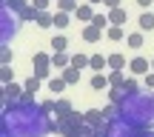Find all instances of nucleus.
<instances>
[{"label": "nucleus", "mask_w": 154, "mask_h": 137, "mask_svg": "<svg viewBox=\"0 0 154 137\" xmlns=\"http://www.w3.org/2000/svg\"><path fill=\"white\" fill-rule=\"evenodd\" d=\"M49 134H51V120L40 103H34L32 97L3 103L0 137H49Z\"/></svg>", "instance_id": "f257e3e1"}, {"label": "nucleus", "mask_w": 154, "mask_h": 137, "mask_svg": "<svg viewBox=\"0 0 154 137\" xmlns=\"http://www.w3.org/2000/svg\"><path fill=\"white\" fill-rule=\"evenodd\" d=\"M117 117L128 126L140 129V132L151 129L154 126V92L146 89V92H134L128 97H123L117 103Z\"/></svg>", "instance_id": "f03ea898"}, {"label": "nucleus", "mask_w": 154, "mask_h": 137, "mask_svg": "<svg viewBox=\"0 0 154 137\" xmlns=\"http://www.w3.org/2000/svg\"><path fill=\"white\" fill-rule=\"evenodd\" d=\"M20 23H23L20 11L9 9V6H0V43L3 46H9L14 40V34L20 32Z\"/></svg>", "instance_id": "7ed1b4c3"}, {"label": "nucleus", "mask_w": 154, "mask_h": 137, "mask_svg": "<svg viewBox=\"0 0 154 137\" xmlns=\"http://www.w3.org/2000/svg\"><path fill=\"white\" fill-rule=\"evenodd\" d=\"M137 134H140V129L123 123L120 117H117V120H109L103 126V137H137Z\"/></svg>", "instance_id": "20e7f679"}, {"label": "nucleus", "mask_w": 154, "mask_h": 137, "mask_svg": "<svg viewBox=\"0 0 154 137\" xmlns=\"http://www.w3.org/2000/svg\"><path fill=\"white\" fill-rule=\"evenodd\" d=\"M32 69H34V77L46 80V77H49V71L54 69V66H51V54H46V51H34V57H32Z\"/></svg>", "instance_id": "39448f33"}, {"label": "nucleus", "mask_w": 154, "mask_h": 137, "mask_svg": "<svg viewBox=\"0 0 154 137\" xmlns=\"http://www.w3.org/2000/svg\"><path fill=\"white\" fill-rule=\"evenodd\" d=\"M128 71H131L134 77H140V74H149L151 71V60H146V57H131V60H128Z\"/></svg>", "instance_id": "423d86ee"}, {"label": "nucleus", "mask_w": 154, "mask_h": 137, "mask_svg": "<svg viewBox=\"0 0 154 137\" xmlns=\"http://www.w3.org/2000/svg\"><path fill=\"white\" fill-rule=\"evenodd\" d=\"M80 37L86 40V43H100V40H103V29L94 26V23H86L83 32H80Z\"/></svg>", "instance_id": "0eeeda50"}, {"label": "nucleus", "mask_w": 154, "mask_h": 137, "mask_svg": "<svg viewBox=\"0 0 154 137\" xmlns=\"http://www.w3.org/2000/svg\"><path fill=\"white\" fill-rule=\"evenodd\" d=\"M23 94H26V89L17 86V83H6L3 86V103H14V100H20Z\"/></svg>", "instance_id": "6e6552de"}, {"label": "nucleus", "mask_w": 154, "mask_h": 137, "mask_svg": "<svg viewBox=\"0 0 154 137\" xmlns=\"http://www.w3.org/2000/svg\"><path fill=\"white\" fill-rule=\"evenodd\" d=\"M83 117H86V123H88V126H94V129L106 126V114H103V109H88Z\"/></svg>", "instance_id": "1a4fd4ad"}, {"label": "nucleus", "mask_w": 154, "mask_h": 137, "mask_svg": "<svg viewBox=\"0 0 154 137\" xmlns=\"http://www.w3.org/2000/svg\"><path fill=\"white\" fill-rule=\"evenodd\" d=\"M126 20H128V11L123 6L120 9H109V23L111 26H126Z\"/></svg>", "instance_id": "9d476101"}, {"label": "nucleus", "mask_w": 154, "mask_h": 137, "mask_svg": "<svg viewBox=\"0 0 154 137\" xmlns=\"http://www.w3.org/2000/svg\"><path fill=\"white\" fill-rule=\"evenodd\" d=\"M91 89H94V92L111 89V83H109V74H103V71H94V74H91Z\"/></svg>", "instance_id": "9b49d317"}, {"label": "nucleus", "mask_w": 154, "mask_h": 137, "mask_svg": "<svg viewBox=\"0 0 154 137\" xmlns=\"http://www.w3.org/2000/svg\"><path fill=\"white\" fill-rule=\"evenodd\" d=\"M94 14H97V11H94V6H91V3H83L80 9L74 11V17H77V20H83V23H91V20H94Z\"/></svg>", "instance_id": "f8f14e48"}, {"label": "nucleus", "mask_w": 154, "mask_h": 137, "mask_svg": "<svg viewBox=\"0 0 154 137\" xmlns=\"http://www.w3.org/2000/svg\"><path fill=\"white\" fill-rule=\"evenodd\" d=\"M143 43H146V34H143V32H131V34H126V46H128V49L140 51V49H143Z\"/></svg>", "instance_id": "ddd939ff"}, {"label": "nucleus", "mask_w": 154, "mask_h": 137, "mask_svg": "<svg viewBox=\"0 0 154 137\" xmlns=\"http://www.w3.org/2000/svg\"><path fill=\"white\" fill-rule=\"evenodd\" d=\"M137 29H140V32H154V14H151V11H143V14H140L137 17Z\"/></svg>", "instance_id": "4468645a"}, {"label": "nucleus", "mask_w": 154, "mask_h": 137, "mask_svg": "<svg viewBox=\"0 0 154 137\" xmlns=\"http://www.w3.org/2000/svg\"><path fill=\"white\" fill-rule=\"evenodd\" d=\"M51 66L54 69H69L72 66V57H69L66 51H54V54H51Z\"/></svg>", "instance_id": "2eb2a0df"}, {"label": "nucleus", "mask_w": 154, "mask_h": 137, "mask_svg": "<svg viewBox=\"0 0 154 137\" xmlns=\"http://www.w3.org/2000/svg\"><path fill=\"white\" fill-rule=\"evenodd\" d=\"M66 86H69V83L63 80V77H51V80H49V92L54 94V97H60V94L66 92Z\"/></svg>", "instance_id": "dca6fc26"}, {"label": "nucleus", "mask_w": 154, "mask_h": 137, "mask_svg": "<svg viewBox=\"0 0 154 137\" xmlns=\"http://www.w3.org/2000/svg\"><path fill=\"white\" fill-rule=\"evenodd\" d=\"M23 89H26V94H23V97H32V100H34V92H40V77L32 74L26 83H23Z\"/></svg>", "instance_id": "f3484780"}, {"label": "nucleus", "mask_w": 154, "mask_h": 137, "mask_svg": "<svg viewBox=\"0 0 154 137\" xmlns=\"http://www.w3.org/2000/svg\"><path fill=\"white\" fill-rule=\"evenodd\" d=\"M106 37L114 40V43H120V40H126V29H123V26H109V29H106Z\"/></svg>", "instance_id": "a211bd4d"}, {"label": "nucleus", "mask_w": 154, "mask_h": 137, "mask_svg": "<svg viewBox=\"0 0 154 137\" xmlns=\"http://www.w3.org/2000/svg\"><path fill=\"white\" fill-rule=\"evenodd\" d=\"M88 69H94V71L109 69V57H103V54H91V60H88Z\"/></svg>", "instance_id": "6ab92c4d"}, {"label": "nucleus", "mask_w": 154, "mask_h": 137, "mask_svg": "<svg viewBox=\"0 0 154 137\" xmlns=\"http://www.w3.org/2000/svg\"><path fill=\"white\" fill-rule=\"evenodd\" d=\"M109 83L114 89H120L123 83H126V74H123V69H109Z\"/></svg>", "instance_id": "aec40b11"}, {"label": "nucleus", "mask_w": 154, "mask_h": 137, "mask_svg": "<svg viewBox=\"0 0 154 137\" xmlns=\"http://www.w3.org/2000/svg\"><path fill=\"white\" fill-rule=\"evenodd\" d=\"M63 80L69 83V86H74V83H80V69H74V66H69V69H63Z\"/></svg>", "instance_id": "412c9836"}, {"label": "nucleus", "mask_w": 154, "mask_h": 137, "mask_svg": "<svg viewBox=\"0 0 154 137\" xmlns=\"http://www.w3.org/2000/svg\"><path fill=\"white\" fill-rule=\"evenodd\" d=\"M69 20H72L69 11H54V29H57V32H63V29L69 26Z\"/></svg>", "instance_id": "4be33fe9"}, {"label": "nucleus", "mask_w": 154, "mask_h": 137, "mask_svg": "<svg viewBox=\"0 0 154 137\" xmlns=\"http://www.w3.org/2000/svg\"><path fill=\"white\" fill-rule=\"evenodd\" d=\"M49 46H51L54 51H66V49H69V40H66V34L60 32V34H54V37H51V43H49Z\"/></svg>", "instance_id": "5701e85b"}, {"label": "nucleus", "mask_w": 154, "mask_h": 137, "mask_svg": "<svg viewBox=\"0 0 154 137\" xmlns=\"http://www.w3.org/2000/svg\"><path fill=\"white\" fill-rule=\"evenodd\" d=\"M34 23H37L40 29H51V26H54V14H49V11H40Z\"/></svg>", "instance_id": "b1692460"}, {"label": "nucleus", "mask_w": 154, "mask_h": 137, "mask_svg": "<svg viewBox=\"0 0 154 137\" xmlns=\"http://www.w3.org/2000/svg\"><path fill=\"white\" fill-rule=\"evenodd\" d=\"M77 9H80L77 0H57V11H69V14H74Z\"/></svg>", "instance_id": "393cba45"}, {"label": "nucleus", "mask_w": 154, "mask_h": 137, "mask_svg": "<svg viewBox=\"0 0 154 137\" xmlns=\"http://www.w3.org/2000/svg\"><path fill=\"white\" fill-rule=\"evenodd\" d=\"M109 57V69H126V57L120 54V51H114V54H106Z\"/></svg>", "instance_id": "a878e982"}, {"label": "nucleus", "mask_w": 154, "mask_h": 137, "mask_svg": "<svg viewBox=\"0 0 154 137\" xmlns=\"http://www.w3.org/2000/svg\"><path fill=\"white\" fill-rule=\"evenodd\" d=\"M88 60H91V57H86V54H72V66L74 69H88Z\"/></svg>", "instance_id": "bb28decb"}, {"label": "nucleus", "mask_w": 154, "mask_h": 137, "mask_svg": "<svg viewBox=\"0 0 154 137\" xmlns=\"http://www.w3.org/2000/svg\"><path fill=\"white\" fill-rule=\"evenodd\" d=\"M3 6H9V9H14V11H20V14L29 9V6H26V0H3Z\"/></svg>", "instance_id": "cd10ccee"}, {"label": "nucleus", "mask_w": 154, "mask_h": 137, "mask_svg": "<svg viewBox=\"0 0 154 137\" xmlns=\"http://www.w3.org/2000/svg\"><path fill=\"white\" fill-rule=\"evenodd\" d=\"M69 111H74V109H72V103H69L66 97H57V114L63 117V114H69Z\"/></svg>", "instance_id": "c85d7f7f"}, {"label": "nucleus", "mask_w": 154, "mask_h": 137, "mask_svg": "<svg viewBox=\"0 0 154 137\" xmlns=\"http://www.w3.org/2000/svg\"><path fill=\"white\" fill-rule=\"evenodd\" d=\"M0 80H3V86H6V83H14V69L3 66V69H0Z\"/></svg>", "instance_id": "c756f323"}, {"label": "nucleus", "mask_w": 154, "mask_h": 137, "mask_svg": "<svg viewBox=\"0 0 154 137\" xmlns=\"http://www.w3.org/2000/svg\"><path fill=\"white\" fill-rule=\"evenodd\" d=\"M123 97H126V92H123V89H114V86H111V89H109V100H111V103H114V106H117V103H120V100H123Z\"/></svg>", "instance_id": "7c9ffc66"}, {"label": "nucleus", "mask_w": 154, "mask_h": 137, "mask_svg": "<svg viewBox=\"0 0 154 137\" xmlns=\"http://www.w3.org/2000/svg\"><path fill=\"white\" fill-rule=\"evenodd\" d=\"M40 106H43V111H46V114H57V97H51V100H43Z\"/></svg>", "instance_id": "2f4dec72"}, {"label": "nucleus", "mask_w": 154, "mask_h": 137, "mask_svg": "<svg viewBox=\"0 0 154 137\" xmlns=\"http://www.w3.org/2000/svg\"><path fill=\"white\" fill-rule=\"evenodd\" d=\"M123 92H126V97H128V94H134V92H137V80H134V77H128V80L126 83H123Z\"/></svg>", "instance_id": "473e14b6"}, {"label": "nucleus", "mask_w": 154, "mask_h": 137, "mask_svg": "<svg viewBox=\"0 0 154 137\" xmlns=\"http://www.w3.org/2000/svg\"><path fill=\"white\" fill-rule=\"evenodd\" d=\"M0 60H3V66H11L14 54H11V49H9V46H3V51H0Z\"/></svg>", "instance_id": "72a5a7b5"}, {"label": "nucleus", "mask_w": 154, "mask_h": 137, "mask_svg": "<svg viewBox=\"0 0 154 137\" xmlns=\"http://www.w3.org/2000/svg\"><path fill=\"white\" fill-rule=\"evenodd\" d=\"M94 26H100V29H106V26H111V23H109V14H94Z\"/></svg>", "instance_id": "f704fd0d"}, {"label": "nucleus", "mask_w": 154, "mask_h": 137, "mask_svg": "<svg viewBox=\"0 0 154 137\" xmlns=\"http://www.w3.org/2000/svg\"><path fill=\"white\" fill-rule=\"evenodd\" d=\"M32 6H34L37 11H46V9L51 6V0H32Z\"/></svg>", "instance_id": "c9c22d12"}, {"label": "nucleus", "mask_w": 154, "mask_h": 137, "mask_svg": "<svg viewBox=\"0 0 154 137\" xmlns=\"http://www.w3.org/2000/svg\"><path fill=\"white\" fill-rule=\"evenodd\" d=\"M143 83H146V89H151V92H154V71L143 74Z\"/></svg>", "instance_id": "e433bc0d"}, {"label": "nucleus", "mask_w": 154, "mask_h": 137, "mask_svg": "<svg viewBox=\"0 0 154 137\" xmlns=\"http://www.w3.org/2000/svg\"><path fill=\"white\" fill-rule=\"evenodd\" d=\"M103 6H106V9H120V0H103Z\"/></svg>", "instance_id": "4c0bfd02"}, {"label": "nucleus", "mask_w": 154, "mask_h": 137, "mask_svg": "<svg viewBox=\"0 0 154 137\" xmlns=\"http://www.w3.org/2000/svg\"><path fill=\"white\" fill-rule=\"evenodd\" d=\"M154 3V0H137V6H140V9H143V11H149V6Z\"/></svg>", "instance_id": "58836bf2"}, {"label": "nucleus", "mask_w": 154, "mask_h": 137, "mask_svg": "<svg viewBox=\"0 0 154 137\" xmlns=\"http://www.w3.org/2000/svg\"><path fill=\"white\" fill-rule=\"evenodd\" d=\"M137 137H154V132H151V129H146V132H140Z\"/></svg>", "instance_id": "ea45409f"}, {"label": "nucleus", "mask_w": 154, "mask_h": 137, "mask_svg": "<svg viewBox=\"0 0 154 137\" xmlns=\"http://www.w3.org/2000/svg\"><path fill=\"white\" fill-rule=\"evenodd\" d=\"M88 3H91V6H97V3H103V0H88Z\"/></svg>", "instance_id": "a19ab883"}, {"label": "nucleus", "mask_w": 154, "mask_h": 137, "mask_svg": "<svg viewBox=\"0 0 154 137\" xmlns=\"http://www.w3.org/2000/svg\"><path fill=\"white\" fill-rule=\"evenodd\" d=\"M151 71H154V57H151Z\"/></svg>", "instance_id": "79ce46f5"}, {"label": "nucleus", "mask_w": 154, "mask_h": 137, "mask_svg": "<svg viewBox=\"0 0 154 137\" xmlns=\"http://www.w3.org/2000/svg\"><path fill=\"white\" fill-rule=\"evenodd\" d=\"M151 132H154V126H151Z\"/></svg>", "instance_id": "37998d69"}]
</instances>
